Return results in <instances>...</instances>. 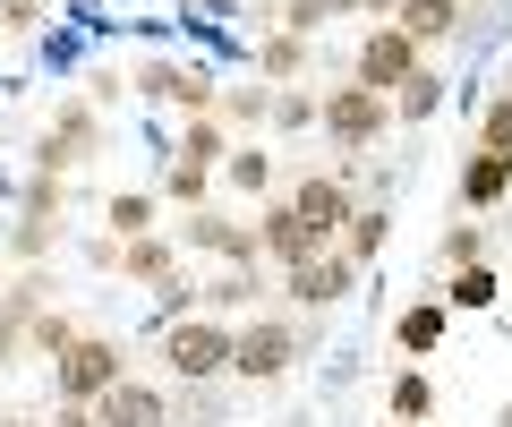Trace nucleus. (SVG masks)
<instances>
[{
    "label": "nucleus",
    "mask_w": 512,
    "mask_h": 427,
    "mask_svg": "<svg viewBox=\"0 0 512 427\" xmlns=\"http://www.w3.org/2000/svg\"><path fill=\"white\" fill-rule=\"evenodd\" d=\"M128 94L154 103V112H171V120H214L222 112V77L205 60H180V52H146L128 69Z\"/></svg>",
    "instance_id": "obj_1"
},
{
    "label": "nucleus",
    "mask_w": 512,
    "mask_h": 427,
    "mask_svg": "<svg viewBox=\"0 0 512 427\" xmlns=\"http://www.w3.org/2000/svg\"><path fill=\"white\" fill-rule=\"evenodd\" d=\"M103 146H111V112H94L86 94H69V103H52V120L35 129V146H26V171L77 180V171H86Z\"/></svg>",
    "instance_id": "obj_2"
},
{
    "label": "nucleus",
    "mask_w": 512,
    "mask_h": 427,
    "mask_svg": "<svg viewBox=\"0 0 512 427\" xmlns=\"http://www.w3.org/2000/svg\"><path fill=\"white\" fill-rule=\"evenodd\" d=\"M299 359H308V334H299L291 308H256L231 325V376L239 385H282Z\"/></svg>",
    "instance_id": "obj_3"
},
{
    "label": "nucleus",
    "mask_w": 512,
    "mask_h": 427,
    "mask_svg": "<svg viewBox=\"0 0 512 427\" xmlns=\"http://www.w3.org/2000/svg\"><path fill=\"white\" fill-rule=\"evenodd\" d=\"M154 359H163V385H222L231 376V316H180V325H163L154 334Z\"/></svg>",
    "instance_id": "obj_4"
},
{
    "label": "nucleus",
    "mask_w": 512,
    "mask_h": 427,
    "mask_svg": "<svg viewBox=\"0 0 512 427\" xmlns=\"http://www.w3.org/2000/svg\"><path fill=\"white\" fill-rule=\"evenodd\" d=\"M120 376H137V368H128V342L103 334V325H86V334L52 359V410H94Z\"/></svg>",
    "instance_id": "obj_5"
},
{
    "label": "nucleus",
    "mask_w": 512,
    "mask_h": 427,
    "mask_svg": "<svg viewBox=\"0 0 512 427\" xmlns=\"http://www.w3.org/2000/svg\"><path fill=\"white\" fill-rule=\"evenodd\" d=\"M316 137H325L342 163H367V154L393 137V94L359 86V77H342V86H325V112H316Z\"/></svg>",
    "instance_id": "obj_6"
},
{
    "label": "nucleus",
    "mask_w": 512,
    "mask_h": 427,
    "mask_svg": "<svg viewBox=\"0 0 512 427\" xmlns=\"http://www.w3.org/2000/svg\"><path fill=\"white\" fill-rule=\"evenodd\" d=\"M282 197H291V214L333 248V240H342V223H350V205H359V180H350L342 163H308V171L282 180Z\"/></svg>",
    "instance_id": "obj_7"
},
{
    "label": "nucleus",
    "mask_w": 512,
    "mask_h": 427,
    "mask_svg": "<svg viewBox=\"0 0 512 427\" xmlns=\"http://www.w3.org/2000/svg\"><path fill=\"white\" fill-rule=\"evenodd\" d=\"M359 274H367L359 257H342V248H316L308 265H291V274H282V308H291V316H325V308H342V299L359 291Z\"/></svg>",
    "instance_id": "obj_8"
},
{
    "label": "nucleus",
    "mask_w": 512,
    "mask_h": 427,
    "mask_svg": "<svg viewBox=\"0 0 512 427\" xmlns=\"http://www.w3.org/2000/svg\"><path fill=\"white\" fill-rule=\"evenodd\" d=\"M419 69H427V52H419V43H410L393 18H384V26H367V35L350 43V77H359V86H376V94H402Z\"/></svg>",
    "instance_id": "obj_9"
},
{
    "label": "nucleus",
    "mask_w": 512,
    "mask_h": 427,
    "mask_svg": "<svg viewBox=\"0 0 512 427\" xmlns=\"http://www.w3.org/2000/svg\"><path fill=\"white\" fill-rule=\"evenodd\" d=\"M180 248H188V257H214V265H265V248H256V223L222 214V205H197V214H180Z\"/></svg>",
    "instance_id": "obj_10"
},
{
    "label": "nucleus",
    "mask_w": 512,
    "mask_h": 427,
    "mask_svg": "<svg viewBox=\"0 0 512 427\" xmlns=\"http://www.w3.org/2000/svg\"><path fill=\"white\" fill-rule=\"evenodd\" d=\"M248 69L265 77V86H316V69H325V43H308V35H282V26H256V43H248Z\"/></svg>",
    "instance_id": "obj_11"
},
{
    "label": "nucleus",
    "mask_w": 512,
    "mask_h": 427,
    "mask_svg": "<svg viewBox=\"0 0 512 427\" xmlns=\"http://www.w3.org/2000/svg\"><path fill=\"white\" fill-rule=\"evenodd\" d=\"M111 274H120L128 291H163V282H180V274H188L180 231H146V240H120V265H111Z\"/></svg>",
    "instance_id": "obj_12"
},
{
    "label": "nucleus",
    "mask_w": 512,
    "mask_h": 427,
    "mask_svg": "<svg viewBox=\"0 0 512 427\" xmlns=\"http://www.w3.org/2000/svg\"><path fill=\"white\" fill-rule=\"evenodd\" d=\"M265 291H274V265H214V274L197 282V308H205V316H231V325H239V316L265 308Z\"/></svg>",
    "instance_id": "obj_13"
},
{
    "label": "nucleus",
    "mask_w": 512,
    "mask_h": 427,
    "mask_svg": "<svg viewBox=\"0 0 512 427\" xmlns=\"http://www.w3.org/2000/svg\"><path fill=\"white\" fill-rule=\"evenodd\" d=\"M94 427H171V385L163 376H120L94 402Z\"/></svg>",
    "instance_id": "obj_14"
},
{
    "label": "nucleus",
    "mask_w": 512,
    "mask_h": 427,
    "mask_svg": "<svg viewBox=\"0 0 512 427\" xmlns=\"http://www.w3.org/2000/svg\"><path fill=\"white\" fill-rule=\"evenodd\" d=\"M256 248H265V265H274V274H291V265H308L325 240L291 214V197H265V205H256Z\"/></svg>",
    "instance_id": "obj_15"
},
{
    "label": "nucleus",
    "mask_w": 512,
    "mask_h": 427,
    "mask_svg": "<svg viewBox=\"0 0 512 427\" xmlns=\"http://www.w3.org/2000/svg\"><path fill=\"white\" fill-rule=\"evenodd\" d=\"M504 197H512V154L470 146V154H461V171H453V214H495Z\"/></svg>",
    "instance_id": "obj_16"
},
{
    "label": "nucleus",
    "mask_w": 512,
    "mask_h": 427,
    "mask_svg": "<svg viewBox=\"0 0 512 427\" xmlns=\"http://www.w3.org/2000/svg\"><path fill=\"white\" fill-rule=\"evenodd\" d=\"M444 342H453V308H444L436 291L410 299V308L393 316V359H410V368H419V359H436Z\"/></svg>",
    "instance_id": "obj_17"
},
{
    "label": "nucleus",
    "mask_w": 512,
    "mask_h": 427,
    "mask_svg": "<svg viewBox=\"0 0 512 427\" xmlns=\"http://www.w3.org/2000/svg\"><path fill=\"white\" fill-rule=\"evenodd\" d=\"M393 26H402L419 52H436V43H453L461 26H470V0H393Z\"/></svg>",
    "instance_id": "obj_18"
},
{
    "label": "nucleus",
    "mask_w": 512,
    "mask_h": 427,
    "mask_svg": "<svg viewBox=\"0 0 512 427\" xmlns=\"http://www.w3.org/2000/svg\"><path fill=\"white\" fill-rule=\"evenodd\" d=\"M231 146H239V137L222 129V120H180V129H171V146H163V163H188V171H214V180H222Z\"/></svg>",
    "instance_id": "obj_19"
},
{
    "label": "nucleus",
    "mask_w": 512,
    "mask_h": 427,
    "mask_svg": "<svg viewBox=\"0 0 512 427\" xmlns=\"http://www.w3.org/2000/svg\"><path fill=\"white\" fill-rule=\"evenodd\" d=\"M222 129H231V137H265V120H274V86H265V77H222Z\"/></svg>",
    "instance_id": "obj_20"
},
{
    "label": "nucleus",
    "mask_w": 512,
    "mask_h": 427,
    "mask_svg": "<svg viewBox=\"0 0 512 427\" xmlns=\"http://www.w3.org/2000/svg\"><path fill=\"white\" fill-rule=\"evenodd\" d=\"M222 180L239 188V197H282V163H274V146H265V137H239L231 146V163H222Z\"/></svg>",
    "instance_id": "obj_21"
},
{
    "label": "nucleus",
    "mask_w": 512,
    "mask_h": 427,
    "mask_svg": "<svg viewBox=\"0 0 512 427\" xmlns=\"http://www.w3.org/2000/svg\"><path fill=\"white\" fill-rule=\"evenodd\" d=\"M384 240H393V197H359L333 248H342V257H359V265H376V257H384Z\"/></svg>",
    "instance_id": "obj_22"
},
{
    "label": "nucleus",
    "mask_w": 512,
    "mask_h": 427,
    "mask_svg": "<svg viewBox=\"0 0 512 427\" xmlns=\"http://www.w3.org/2000/svg\"><path fill=\"white\" fill-rule=\"evenodd\" d=\"M103 231H111V240L171 231V223H163V197H154V188H111V197H103Z\"/></svg>",
    "instance_id": "obj_23"
},
{
    "label": "nucleus",
    "mask_w": 512,
    "mask_h": 427,
    "mask_svg": "<svg viewBox=\"0 0 512 427\" xmlns=\"http://www.w3.org/2000/svg\"><path fill=\"white\" fill-rule=\"evenodd\" d=\"M436 299L453 316H495V299H504V274H495V257L487 265H461V274H444L436 282Z\"/></svg>",
    "instance_id": "obj_24"
},
{
    "label": "nucleus",
    "mask_w": 512,
    "mask_h": 427,
    "mask_svg": "<svg viewBox=\"0 0 512 427\" xmlns=\"http://www.w3.org/2000/svg\"><path fill=\"white\" fill-rule=\"evenodd\" d=\"M384 410H393V427H427V419H436V376L402 359V368H393V385H384Z\"/></svg>",
    "instance_id": "obj_25"
},
{
    "label": "nucleus",
    "mask_w": 512,
    "mask_h": 427,
    "mask_svg": "<svg viewBox=\"0 0 512 427\" xmlns=\"http://www.w3.org/2000/svg\"><path fill=\"white\" fill-rule=\"evenodd\" d=\"M9 205H18V223H69V180H52V171H26V180L9 188Z\"/></svg>",
    "instance_id": "obj_26"
},
{
    "label": "nucleus",
    "mask_w": 512,
    "mask_h": 427,
    "mask_svg": "<svg viewBox=\"0 0 512 427\" xmlns=\"http://www.w3.org/2000/svg\"><path fill=\"white\" fill-rule=\"evenodd\" d=\"M444 86H453V77H444L436 60H427V69L410 77L402 94H393V129H419V120H436V112H444Z\"/></svg>",
    "instance_id": "obj_27"
},
{
    "label": "nucleus",
    "mask_w": 512,
    "mask_h": 427,
    "mask_svg": "<svg viewBox=\"0 0 512 427\" xmlns=\"http://www.w3.org/2000/svg\"><path fill=\"white\" fill-rule=\"evenodd\" d=\"M316 112H325V86H274V120H265V137H308Z\"/></svg>",
    "instance_id": "obj_28"
},
{
    "label": "nucleus",
    "mask_w": 512,
    "mask_h": 427,
    "mask_svg": "<svg viewBox=\"0 0 512 427\" xmlns=\"http://www.w3.org/2000/svg\"><path fill=\"white\" fill-rule=\"evenodd\" d=\"M77 334H86V316H69V308H60V299H52V308H43L35 325H26V359H43V368H52V359L69 351Z\"/></svg>",
    "instance_id": "obj_29"
},
{
    "label": "nucleus",
    "mask_w": 512,
    "mask_h": 427,
    "mask_svg": "<svg viewBox=\"0 0 512 427\" xmlns=\"http://www.w3.org/2000/svg\"><path fill=\"white\" fill-rule=\"evenodd\" d=\"M60 231H69V223H18V214H9V240H0V257H9V265H52Z\"/></svg>",
    "instance_id": "obj_30"
},
{
    "label": "nucleus",
    "mask_w": 512,
    "mask_h": 427,
    "mask_svg": "<svg viewBox=\"0 0 512 427\" xmlns=\"http://www.w3.org/2000/svg\"><path fill=\"white\" fill-rule=\"evenodd\" d=\"M487 223H461V214H453V223H444V240H436V265H444V274H461V265H487Z\"/></svg>",
    "instance_id": "obj_31"
},
{
    "label": "nucleus",
    "mask_w": 512,
    "mask_h": 427,
    "mask_svg": "<svg viewBox=\"0 0 512 427\" xmlns=\"http://www.w3.org/2000/svg\"><path fill=\"white\" fill-rule=\"evenodd\" d=\"M154 197L180 205V214H197L205 197H214V171H188V163H163V180H154Z\"/></svg>",
    "instance_id": "obj_32"
},
{
    "label": "nucleus",
    "mask_w": 512,
    "mask_h": 427,
    "mask_svg": "<svg viewBox=\"0 0 512 427\" xmlns=\"http://www.w3.org/2000/svg\"><path fill=\"white\" fill-rule=\"evenodd\" d=\"M470 146L512 154V94H487V103H478V129H470Z\"/></svg>",
    "instance_id": "obj_33"
},
{
    "label": "nucleus",
    "mask_w": 512,
    "mask_h": 427,
    "mask_svg": "<svg viewBox=\"0 0 512 427\" xmlns=\"http://www.w3.org/2000/svg\"><path fill=\"white\" fill-rule=\"evenodd\" d=\"M180 316H197V274H180V282H163V291H154V334H163V325H180Z\"/></svg>",
    "instance_id": "obj_34"
},
{
    "label": "nucleus",
    "mask_w": 512,
    "mask_h": 427,
    "mask_svg": "<svg viewBox=\"0 0 512 427\" xmlns=\"http://www.w3.org/2000/svg\"><path fill=\"white\" fill-rule=\"evenodd\" d=\"M120 94H128V77H120V69H86V103H94V112H111Z\"/></svg>",
    "instance_id": "obj_35"
},
{
    "label": "nucleus",
    "mask_w": 512,
    "mask_h": 427,
    "mask_svg": "<svg viewBox=\"0 0 512 427\" xmlns=\"http://www.w3.org/2000/svg\"><path fill=\"white\" fill-rule=\"evenodd\" d=\"M43 26V0H0V35H35Z\"/></svg>",
    "instance_id": "obj_36"
},
{
    "label": "nucleus",
    "mask_w": 512,
    "mask_h": 427,
    "mask_svg": "<svg viewBox=\"0 0 512 427\" xmlns=\"http://www.w3.org/2000/svg\"><path fill=\"white\" fill-rule=\"evenodd\" d=\"M86 265H94V274H111V265H120V240H111V231H94V240H86Z\"/></svg>",
    "instance_id": "obj_37"
},
{
    "label": "nucleus",
    "mask_w": 512,
    "mask_h": 427,
    "mask_svg": "<svg viewBox=\"0 0 512 427\" xmlns=\"http://www.w3.org/2000/svg\"><path fill=\"white\" fill-rule=\"evenodd\" d=\"M18 359H26V334H18V325H0V368H18Z\"/></svg>",
    "instance_id": "obj_38"
},
{
    "label": "nucleus",
    "mask_w": 512,
    "mask_h": 427,
    "mask_svg": "<svg viewBox=\"0 0 512 427\" xmlns=\"http://www.w3.org/2000/svg\"><path fill=\"white\" fill-rule=\"evenodd\" d=\"M350 18H367V26H384V18H393V0H350Z\"/></svg>",
    "instance_id": "obj_39"
},
{
    "label": "nucleus",
    "mask_w": 512,
    "mask_h": 427,
    "mask_svg": "<svg viewBox=\"0 0 512 427\" xmlns=\"http://www.w3.org/2000/svg\"><path fill=\"white\" fill-rule=\"evenodd\" d=\"M52 427H94V410H52Z\"/></svg>",
    "instance_id": "obj_40"
},
{
    "label": "nucleus",
    "mask_w": 512,
    "mask_h": 427,
    "mask_svg": "<svg viewBox=\"0 0 512 427\" xmlns=\"http://www.w3.org/2000/svg\"><path fill=\"white\" fill-rule=\"evenodd\" d=\"M0 427H35V419H18V410H0Z\"/></svg>",
    "instance_id": "obj_41"
},
{
    "label": "nucleus",
    "mask_w": 512,
    "mask_h": 427,
    "mask_svg": "<svg viewBox=\"0 0 512 427\" xmlns=\"http://www.w3.org/2000/svg\"><path fill=\"white\" fill-rule=\"evenodd\" d=\"M495 427H512V402H495Z\"/></svg>",
    "instance_id": "obj_42"
},
{
    "label": "nucleus",
    "mask_w": 512,
    "mask_h": 427,
    "mask_svg": "<svg viewBox=\"0 0 512 427\" xmlns=\"http://www.w3.org/2000/svg\"><path fill=\"white\" fill-rule=\"evenodd\" d=\"M9 274H18V265H9V257H0V291H9Z\"/></svg>",
    "instance_id": "obj_43"
},
{
    "label": "nucleus",
    "mask_w": 512,
    "mask_h": 427,
    "mask_svg": "<svg viewBox=\"0 0 512 427\" xmlns=\"http://www.w3.org/2000/svg\"><path fill=\"white\" fill-rule=\"evenodd\" d=\"M256 9H265V18H274V9H282V0H256Z\"/></svg>",
    "instance_id": "obj_44"
},
{
    "label": "nucleus",
    "mask_w": 512,
    "mask_h": 427,
    "mask_svg": "<svg viewBox=\"0 0 512 427\" xmlns=\"http://www.w3.org/2000/svg\"><path fill=\"white\" fill-rule=\"evenodd\" d=\"M0 240H9V223H0Z\"/></svg>",
    "instance_id": "obj_45"
},
{
    "label": "nucleus",
    "mask_w": 512,
    "mask_h": 427,
    "mask_svg": "<svg viewBox=\"0 0 512 427\" xmlns=\"http://www.w3.org/2000/svg\"><path fill=\"white\" fill-rule=\"evenodd\" d=\"M171 427H180V419H171Z\"/></svg>",
    "instance_id": "obj_46"
}]
</instances>
